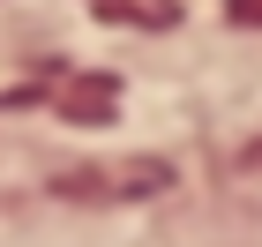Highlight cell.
I'll return each mask as SVG.
<instances>
[{"label":"cell","mask_w":262,"mask_h":247,"mask_svg":"<svg viewBox=\"0 0 262 247\" xmlns=\"http://www.w3.org/2000/svg\"><path fill=\"white\" fill-rule=\"evenodd\" d=\"M68 120H113V82L90 75V82H68V98H60Z\"/></svg>","instance_id":"1"},{"label":"cell","mask_w":262,"mask_h":247,"mask_svg":"<svg viewBox=\"0 0 262 247\" xmlns=\"http://www.w3.org/2000/svg\"><path fill=\"white\" fill-rule=\"evenodd\" d=\"M225 15L240 23V30H262V0H225Z\"/></svg>","instance_id":"2"}]
</instances>
